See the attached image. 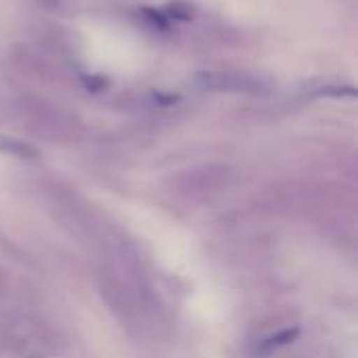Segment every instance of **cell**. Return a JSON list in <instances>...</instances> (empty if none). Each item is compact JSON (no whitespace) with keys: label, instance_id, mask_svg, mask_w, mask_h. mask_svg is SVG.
Here are the masks:
<instances>
[{"label":"cell","instance_id":"cell-1","mask_svg":"<svg viewBox=\"0 0 358 358\" xmlns=\"http://www.w3.org/2000/svg\"><path fill=\"white\" fill-rule=\"evenodd\" d=\"M201 86L214 90H258L254 80H245L241 76H222V73H206L201 76Z\"/></svg>","mask_w":358,"mask_h":358}]
</instances>
